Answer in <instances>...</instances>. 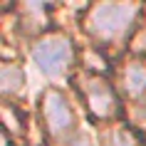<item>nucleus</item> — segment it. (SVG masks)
Returning a JSON list of instances; mask_svg holds the SVG:
<instances>
[{"label":"nucleus","instance_id":"39448f33","mask_svg":"<svg viewBox=\"0 0 146 146\" xmlns=\"http://www.w3.org/2000/svg\"><path fill=\"white\" fill-rule=\"evenodd\" d=\"M121 84H124V92L129 97H139L146 89V62L141 57H134V60H129L124 64Z\"/></svg>","mask_w":146,"mask_h":146},{"label":"nucleus","instance_id":"0eeeda50","mask_svg":"<svg viewBox=\"0 0 146 146\" xmlns=\"http://www.w3.org/2000/svg\"><path fill=\"white\" fill-rule=\"evenodd\" d=\"M109 146H139V144H136V136H131L126 129H119V131L111 134Z\"/></svg>","mask_w":146,"mask_h":146},{"label":"nucleus","instance_id":"f03ea898","mask_svg":"<svg viewBox=\"0 0 146 146\" xmlns=\"http://www.w3.org/2000/svg\"><path fill=\"white\" fill-rule=\"evenodd\" d=\"M32 57L37 62V67L47 74H62L64 69L69 67L72 62V45L64 35H50V37L40 40L35 50H32Z\"/></svg>","mask_w":146,"mask_h":146},{"label":"nucleus","instance_id":"20e7f679","mask_svg":"<svg viewBox=\"0 0 146 146\" xmlns=\"http://www.w3.org/2000/svg\"><path fill=\"white\" fill-rule=\"evenodd\" d=\"M42 111H45V124H47V131L52 134L54 139H62L72 129V124H74V114H72V107H69V102L62 97L60 92H50L45 94V99H42Z\"/></svg>","mask_w":146,"mask_h":146},{"label":"nucleus","instance_id":"423d86ee","mask_svg":"<svg viewBox=\"0 0 146 146\" xmlns=\"http://www.w3.org/2000/svg\"><path fill=\"white\" fill-rule=\"evenodd\" d=\"M0 87H3V92L5 94H15L23 89V69L15 67V64H10L5 62L3 64V79H0Z\"/></svg>","mask_w":146,"mask_h":146},{"label":"nucleus","instance_id":"7ed1b4c3","mask_svg":"<svg viewBox=\"0 0 146 146\" xmlns=\"http://www.w3.org/2000/svg\"><path fill=\"white\" fill-rule=\"evenodd\" d=\"M87 99V107L97 119H109L116 114V94L102 77H84L79 84Z\"/></svg>","mask_w":146,"mask_h":146},{"label":"nucleus","instance_id":"f257e3e1","mask_svg":"<svg viewBox=\"0 0 146 146\" xmlns=\"http://www.w3.org/2000/svg\"><path fill=\"white\" fill-rule=\"evenodd\" d=\"M139 15V5L134 3H102L94 5L87 15V30L92 37L102 42H116L126 37L131 25Z\"/></svg>","mask_w":146,"mask_h":146}]
</instances>
